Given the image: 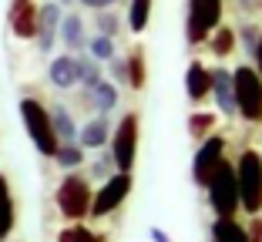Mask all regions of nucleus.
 <instances>
[{"mask_svg": "<svg viewBox=\"0 0 262 242\" xmlns=\"http://www.w3.org/2000/svg\"><path fill=\"white\" fill-rule=\"evenodd\" d=\"M205 192H208V205H212V212H215L219 219H235V212H239V182H235V165L222 158V162L215 165V172L208 175Z\"/></svg>", "mask_w": 262, "mask_h": 242, "instance_id": "1", "label": "nucleus"}, {"mask_svg": "<svg viewBox=\"0 0 262 242\" xmlns=\"http://www.w3.org/2000/svg\"><path fill=\"white\" fill-rule=\"evenodd\" d=\"M232 87H235V115L249 125H262V78L252 64H239L232 71Z\"/></svg>", "mask_w": 262, "mask_h": 242, "instance_id": "2", "label": "nucleus"}, {"mask_svg": "<svg viewBox=\"0 0 262 242\" xmlns=\"http://www.w3.org/2000/svg\"><path fill=\"white\" fill-rule=\"evenodd\" d=\"M235 182H239V209L249 215L262 212V155L255 148H246L235 162Z\"/></svg>", "mask_w": 262, "mask_h": 242, "instance_id": "3", "label": "nucleus"}, {"mask_svg": "<svg viewBox=\"0 0 262 242\" xmlns=\"http://www.w3.org/2000/svg\"><path fill=\"white\" fill-rule=\"evenodd\" d=\"M91 199H94L91 182H88L84 175L71 172V175L61 179L54 202H57V212H61L68 222H81V219H88V212H91Z\"/></svg>", "mask_w": 262, "mask_h": 242, "instance_id": "4", "label": "nucleus"}, {"mask_svg": "<svg viewBox=\"0 0 262 242\" xmlns=\"http://www.w3.org/2000/svg\"><path fill=\"white\" fill-rule=\"evenodd\" d=\"M20 121H24V128H27V135H31L34 148H37L44 158H54V151H57L61 141L54 138L51 115H47V108L37 101V98H24L20 101Z\"/></svg>", "mask_w": 262, "mask_h": 242, "instance_id": "5", "label": "nucleus"}, {"mask_svg": "<svg viewBox=\"0 0 262 242\" xmlns=\"http://www.w3.org/2000/svg\"><path fill=\"white\" fill-rule=\"evenodd\" d=\"M225 0H188V17H185V40L192 47L205 44L208 34L222 27Z\"/></svg>", "mask_w": 262, "mask_h": 242, "instance_id": "6", "label": "nucleus"}, {"mask_svg": "<svg viewBox=\"0 0 262 242\" xmlns=\"http://www.w3.org/2000/svg\"><path fill=\"white\" fill-rule=\"evenodd\" d=\"M138 131H141V118L135 111L121 115L118 128L111 131V162H115L118 172H131L135 168V158H138Z\"/></svg>", "mask_w": 262, "mask_h": 242, "instance_id": "7", "label": "nucleus"}, {"mask_svg": "<svg viewBox=\"0 0 262 242\" xmlns=\"http://www.w3.org/2000/svg\"><path fill=\"white\" fill-rule=\"evenodd\" d=\"M131 188H135V179H131V172H115L111 179H104V185L94 192L91 199V212L88 215H94V219H104V215H111L115 209H121L124 199L131 195Z\"/></svg>", "mask_w": 262, "mask_h": 242, "instance_id": "8", "label": "nucleus"}, {"mask_svg": "<svg viewBox=\"0 0 262 242\" xmlns=\"http://www.w3.org/2000/svg\"><path fill=\"white\" fill-rule=\"evenodd\" d=\"M225 158V138L222 135H208V138H202V145H199V151H195V158H192V182L199 188H205V182H208V175L215 172V165Z\"/></svg>", "mask_w": 262, "mask_h": 242, "instance_id": "9", "label": "nucleus"}, {"mask_svg": "<svg viewBox=\"0 0 262 242\" xmlns=\"http://www.w3.org/2000/svg\"><path fill=\"white\" fill-rule=\"evenodd\" d=\"M7 27L17 40H31L37 34V4L34 0H10Z\"/></svg>", "mask_w": 262, "mask_h": 242, "instance_id": "10", "label": "nucleus"}, {"mask_svg": "<svg viewBox=\"0 0 262 242\" xmlns=\"http://www.w3.org/2000/svg\"><path fill=\"white\" fill-rule=\"evenodd\" d=\"M61 4H44V7H37V34H34V40H37L40 54H51L54 51V40H57V27H61Z\"/></svg>", "mask_w": 262, "mask_h": 242, "instance_id": "11", "label": "nucleus"}, {"mask_svg": "<svg viewBox=\"0 0 262 242\" xmlns=\"http://www.w3.org/2000/svg\"><path fill=\"white\" fill-rule=\"evenodd\" d=\"M185 91H188V101L202 104L212 94V68H205L202 61H192L185 71Z\"/></svg>", "mask_w": 262, "mask_h": 242, "instance_id": "12", "label": "nucleus"}, {"mask_svg": "<svg viewBox=\"0 0 262 242\" xmlns=\"http://www.w3.org/2000/svg\"><path fill=\"white\" fill-rule=\"evenodd\" d=\"M212 94L222 115H235V87H232V71L229 68H215L212 71Z\"/></svg>", "mask_w": 262, "mask_h": 242, "instance_id": "13", "label": "nucleus"}, {"mask_svg": "<svg viewBox=\"0 0 262 242\" xmlns=\"http://www.w3.org/2000/svg\"><path fill=\"white\" fill-rule=\"evenodd\" d=\"M47 78H51V84L61 87V91H68V87L77 84V57L74 54H61L51 61V68H47Z\"/></svg>", "mask_w": 262, "mask_h": 242, "instance_id": "14", "label": "nucleus"}, {"mask_svg": "<svg viewBox=\"0 0 262 242\" xmlns=\"http://www.w3.org/2000/svg\"><path fill=\"white\" fill-rule=\"evenodd\" d=\"M108 138H111V125H108V118H104V115L91 118V121L77 131V145H81V148H104Z\"/></svg>", "mask_w": 262, "mask_h": 242, "instance_id": "15", "label": "nucleus"}, {"mask_svg": "<svg viewBox=\"0 0 262 242\" xmlns=\"http://www.w3.org/2000/svg\"><path fill=\"white\" fill-rule=\"evenodd\" d=\"M57 37L64 40V47H68V51H81V47L88 44L81 14H64L61 17V27H57Z\"/></svg>", "mask_w": 262, "mask_h": 242, "instance_id": "16", "label": "nucleus"}, {"mask_svg": "<svg viewBox=\"0 0 262 242\" xmlns=\"http://www.w3.org/2000/svg\"><path fill=\"white\" fill-rule=\"evenodd\" d=\"M47 115H51V128H54V138L61 141V145H71V141H77L74 118H71V111L64 108V104H54V108L47 111Z\"/></svg>", "mask_w": 262, "mask_h": 242, "instance_id": "17", "label": "nucleus"}, {"mask_svg": "<svg viewBox=\"0 0 262 242\" xmlns=\"http://www.w3.org/2000/svg\"><path fill=\"white\" fill-rule=\"evenodd\" d=\"M88 94V101H91V108H98V115H108V111L118 108V87L115 81H98V84L91 87Z\"/></svg>", "mask_w": 262, "mask_h": 242, "instance_id": "18", "label": "nucleus"}, {"mask_svg": "<svg viewBox=\"0 0 262 242\" xmlns=\"http://www.w3.org/2000/svg\"><path fill=\"white\" fill-rule=\"evenodd\" d=\"M124 81H128V87H135V91L145 87L148 68H145V51H141V47H135V51L124 57Z\"/></svg>", "mask_w": 262, "mask_h": 242, "instance_id": "19", "label": "nucleus"}, {"mask_svg": "<svg viewBox=\"0 0 262 242\" xmlns=\"http://www.w3.org/2000/svg\"><path fill=\"white\" fill-rule=\"evenodd\" d=\"M17 222V209H14V199H10V182L7 175H0V242L10 235Z\"/></svg>", "mask_w": 262, "mask_h": 242, "instance_id": "20", "label": "nucleus"}, {"mask_svg": "<svg viewBox=\"0 0 262 242\" xmlns=\"http://www.w3.org/2000/svg\"><path fill=\"white\" fill-rule=\"evenodd\" d=\"M212 242H249L242 222L235 219H215L212 222Z\"/></svg>", "mask_w": 262, "mask_h": 242, "instance_id": "21", "label": "nucleus"}, {"mask_svg": "<svg viewBox=\"0 0 262 242\" xmlns=\"http://www.w3.org/2000/svg\"><path fill=\"white\" fill-rule=\"evenodd\" d=\"M205 44H208V51L222 61V57H229L232 51H235V31H232V27H215V31L208 34Z\"/></svg>", "mask_w": 262, "mask_h": 242, "instance_id": "22", "label": "nucleus"}, {"mask_svg": "<svg viewBox=\"0 0 262 242\" xmlns=\"http://www.w3.org/2000/svg\"><path fill=\"white\" fill-rule=\"evenodd\" d=\"M151 7H155V0H131L128 4V27L135 34L148 31V20H151Z\"/></svg>", "mask_w": 262, "mask_h": 242, "instance_id": "23", "label": "nucleus"}, {"mask_svg": "<svg viewBox=\"0 0 262 242\" xmlns=\"http://www.w3.org/2000/svg\"><path fill=\"white\" fill-rule=\"evenodd\" d=\"M98 81H104L101 78V64L94 61L91 54H84V57H77V84L84 87V91H91Z\"/></svg>", "mask_w": 262, "mask_h": 242, "instance_id": "24", "label": "nucleus"}, {"mask_svg": "<svg viewBox=\"0 0 262 242\" xmlns=\"http://www.w3.org/2000/svg\"><path fill=\"white\" fill-rule=\"evenodd\" d=\"M94 27H98V34H104V37L115 40L118 31H121V17L115 14V7L111 10H94Z\"/></svg>", "mask_w": 262, "mask_h": 242, "instance_id": "25", "label": "nucleus"}, {"mask_svg": "<svg viewBox=\"0 0 262 242\" xmlns=\"http://www.w3.org/2000/svg\"><path fill=\"white\" fill-rule=\"evenodd\" d=\"M57 242H104V235L91 232V229H88V226H81V222H71L68 229H61Z\"/></svg>", "mask_w": 262, "mask_h": 242, "instance_id": "26", "label": "nucleus"}, {"mask_svg": "<svg viewBox=\"0 0 262 242\" xmlns=\"http://www.w3.org/2000/svg\"><path fill=\"white\" fill-rule=\"evenodd\" d=\"M54 162L61 165V168H77V165L84 162V148H81L77 141H71V145H57Z\"/></svg>", "mask_w": 262, "mask_h": 242, "instance_id": "27", "label": "nucleus"}, {"mask_svg": "<svg viewBox=\"0 0 262 242\" xmlns=\"http://www.w3.org/2000/svg\"><path fill=\"white\" fill-rule=\"evenodd\" d=\"M88 51H91V57H94L98 64H101V61H111V57L118 54V51H115V40L104 37V34H94V37L88 40Z\"/></svg>", "mask_w": 262, "mask_h": 242, "instance_id": "28", "label": "nucleus"}, {"mask_svg": "<svg viewBox=\"0 0 262 242\" xmlns=\"http://www.w3.org/2000/svg\"><path fill=\"white\" fill-rule=\"evenodd\" d=\"M212 125H215V118H212V115H202V111H195V115L188 118V135H195V138H208Z\"/></svg>", "mask_w": 262, "mask_h": 242, "instance_id": "29", "label": "nucleus"}, {"mask_svg": "<svg viewBox=\"0 0 262 242\" xmlns=\"http://www.w3.org/2000/svg\"><path fill=\"white\" fill-rule=\"evenodd\" d=\"M239 37H242V47H246V54L252 57L255 54V47H259V27H255V24H242L239 27Z\"/></svg>", "mask_w": 262, "mask_h": 242, "instance_id": "30", "label": "nucleus"}, {"mask_svg": "<svg viewBox=\"0 0 262 242\" xmlns=\"http://www.w3.org/2000/svg\"><path fill=\"white\" fill-rule=\"evenodd\" d=\"M111 168H115V162H111V151H108V155H101L98 162L91 165V175L94 179H111Z\"/></svg>", "mask_w": 262, "mask_h": 242, "instance_id": "31", "label": "nucleus"}, {"mask_svg": "<svg viewBox=\"0 0 262 242\" xmlns=\"http://www.w3.org/2000/svg\"><path fill=\"white\" fill-rule=\"evenodd\" d=\"M246 235H249V242H262V215H252V222H249Z\"/></svg>", "mask_w": 262, "mask_h": 242, "instance_id": "32", "label": "nucleus"}, {"mask_svg": "<svg viewBox=\"0 0 262 242\" xmlns=\"http://www.w3.org/2000/svg\"><path fill=\"white\" fill-rule=\"evenodd\" d=\"M108 71H111V78H115V81H124V57H111V61H108Z\"/></svg>", "mask_w": 262, "mask_h": 242, "instance_id": "33", "label": "nucleus"}, {"mask_svg": "<svg viewBox=\"0 0 262 242\" xmlns=\"http://www.w3.org/2000/svg\"><path fill=\"white\" fill-rule=\"evenodd\" d=\"M77 4H84V7H91V10H111V7H118L121 0H77Z\"/></svg>", "mask_w": 262, "mask_h": 242, "instance_id": "34", "label": "nucleus"}, {"mask_svg": "<svg viewBox=\"0 0 262 242\" xmlns=\"http://www.w3.org/2000/svg\"><path fill=\"white\" fill-rule=\"evenodd\" d=\"M148 235H151L155 242H168V232H165V229H158V226H151V229H148Z\"/></svg>", "mask_w": 262, "mask_h": 242, "instance_id": "35", "label": "nucleus"}, {"mask_svg": "<svg viewBox=\"0 0 262 242\" xmlns=\"http://www.w3.org/2000/svg\"><path fill=\"white\" fill-rule=\"evenodd\" d=\"M252 61H255V74H259V78H262V37H259V47H255Z\"/></svg>", "mask_w": 262, "mask_h": 242, "instance_id": "36", "label": "nucleus"}, {"mask_svg": "<svg viewBox=\"0 0 262 242\" xmlns=\"http://www.w3.org/2000/svg\"><path fill=\"white\" fill-rule=\"evenodd\" d=\"M262 0H239V10H246V14H252L255 7H259Z\"/></svg>", "mask_w": 262, "mask_h": 242, "instance_id": "37", "label": "nucleus"}, {"mask_svg": "<svg viewBox=\"0 0 262 242\" xmlns=\"http://www.w3.org/2000/svg\"><path fill=\"white\" fill-rule=\"evenodd\" d=\"M57 4H61V7H68V4H74V0H57Z\"/></svg>", "mask_w": 262, "mask_h": 242, "instance_id": "38", "label": "nucleus"}]
</instances>
